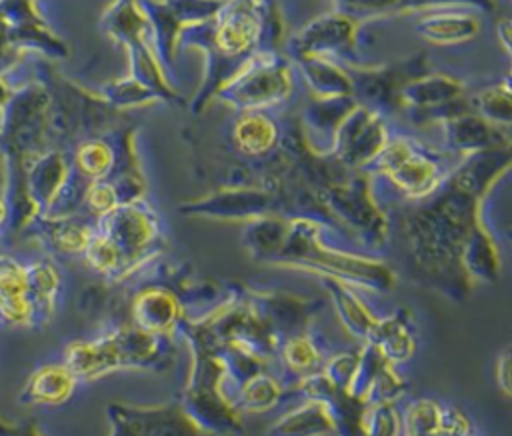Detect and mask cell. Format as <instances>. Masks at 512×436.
<instances>
[{
    "mask_svg": "<svg viewBox=\"0 0 512 436\" xmlns=\"http://www.w3.org/2000/svg\"><path fill=\"white\" fill-rule=\"evenodd\" d=\"M398 106L426 120L436 118L440 122L462 110H470L464 82L444 72H422L406 80L398 92Z\"/></svg>",
    "mask_w": 512,
    "mask_h": 436,
    "instance_id": "30bf717a",
    "label": "cell"
},
{
    "mask_svg": "<svg viewBox=\"0 0 512 436\" xmlns=\"http://www.w3.org/2000/svg\"><path fill=\"white\" fill-rule=\"evenodd\" d=\"M96 224H90L80 214L72 216H36L20 236L40 240L50 252L62 256L82 254L94 236Z\"/></svg>",
    "mask_w": 512,
    "mask_h": 436,
    "instance_id": "5bb4252c",
    "label": "cell"
},
{
    "mask_svg": "<svg viewBox=\"0 0 512 436\" xmlns=\"http://www.w3.org/2000/svg\"><path fill=\"white\" fill-rule=\"evenodd\" d=\"M362 428L364 436H400V416L392 404H368Z\"/></svg>",
    "mask_w": 512,
    "mask_h": 436,
    "instance_id": "83f0119b",
    "label": "cell"
},
{
    "mask_svg": "<svg viewBox=\"0 0 512 436\" xmlns=\"http://www.w3.org/2000/svg\"><path fill=\"white\" fill-rule=\"evenodd\" d=\"M366 170L386 176L404 196L414 200L430 198L450 174L434 152L404 136L388 138Z\"/></svg>",
    "mask_w": 512,
    "mask_h": 436,
    "instance_id": "8992f818",
    "label": "cell"
},
{
    "mask_svg": "<svg viewBox=\"0 0 512 436\" xmlns=\"http://www.w3.org/2000/svg\"><path fill=\"white\" fill-rule=\"evenodd\" d=\"M128 138V132L120 134V144L112 142V138L104 134L80 138L72 144V148H68L72 168L88 182L112 178Z\"/></svg>",
    "mask_w": 512,
    "mask_h": 436,
    "instance_id": "e0dca14e",
    "label": "cell"
},
{
    "mask_svg": "<svg viewBox=\"0 0 512 436\" xmlns=\"http://www.w3.org/2000/svg\"><path fill=\"white\" fill-rule=\"evenodd\" d=\"M350 76L352 98L380 114L392 112L398 106V92L406 80L426 72L424 60L418 56L390 66L364 68L350 62H340Z\"/></svg>",
    "mask_w": 512,
    "mask_h": 436,
    "instance_id": "8fae6325",
    "label": "cell"
},
{
    "mask_svg": "<svg viewBox=\"0 0 512 436\" xmlns=\"http://www.w3.org/2000/svg\"><path fill=\"white\" fill-rule=\"evenodd\" d=\"M294 68L278 50H260L226 80L214 100L236 112H268L292 96Z\"/></svg>",
    "mask_w": 512,
    "mask_h": 436,
    "instance_id": "277c9868",
    "label": "cell"
},
{
    "mask_svg": "<svg viewBox=\"0 0 512 436\" xmlns=\"http://www.w3.org/2000/svg\"><path fill=\"white\" fill-rule=\"evenodd\" d=\"M26 294V266L16 258L0 254V302L22 298Z\"/></svg>",
    "mask_w": 512,
    "mask_h": 436,
    "instance_id": "f1b7e54d",
    "label": "cell"
},
{
    "mask_svg": "<svg viewBox=\"0 0 512 436\" xmlns=\"http://www.w3.org/2000/svg\"><path fill=\"white\" fill-rule=\"evenodd\" d=\"M62 288L60 270L52 260H36L26 264V294L34 312V326L46 324L56 306Z\"/></svg>",
    "mask_w": 512,
    "mask_h": 436,
    "instance_id": "44dd1931",
    "label": "cell"
},
{
    "mask_svg": "<svg viewBox=\"0 0 512 436\" xmlns=\"http://www.w3.org/2000/svg\"><path fill=\"white\" fill-rule=\"evenodd\" d=\"M282 20L270 0H224L218 14L186 26L178 46L198 48L206 56V72L192 100V110L214 100L218 88L260 50H278Z\"/></svg>",
    "mask_w": 512,
    "mask_h": 436,
    "instance_id": "6da1fadb",
    "label": "cell"
},
{
    "mask_svg": "<svg viewBox=\"0 0 512 436\" xmlns=\"http://www.w3.org/2000/svg\"><path fill=\"white\" fill-rule=\"evenodd\" d=\"M132 316L134 322L142 328V332H164L172 328L178 320V300L168 288H146L134 298Z\"/></svg>",
    "mask_w": 512,
    "mask_h": 436,
    "instance_id": "7402d4cb",
    "label": "cell"
},
{
    "mask_svg": "<svg viewBox=\"0 0 512 436\" xmlns=\"http://www.w3.org/2000/svg\"><path fill=\"white\" fill-rule=\"evenodd\" d=\"M0 436H44L34 420L16 422L0 414Z\"/></svg>",
    "mask_w": 512,
    "mask_h": 436,
    "instance_id": "4dcf8cb0",
    "label": "cell"
},
{
    "mask_svg": "<svg viewBox=\"0 0 512 436\" xmlns=\"http://www.w3.org/2000/svg\"><path fill=\"white\" fill-rule=\"evenodd\" d=\"M98 96L112 108V110H130L148 106L152 102H158L160 98L142 82H138L132 76L108 82L98 88Z\"/></svg>",
    "mask_w": 512,
    "mask_h": 436,
    "instance_id": "484cf974",
    "label": "cell"
},
{
    "mask_svg": "<svg viewBox=\"0 0 512 436\" xmlns=\"http://www.w3.org/2000/svg\"><path fill=\"white\" fill-rule=\"evenodd\" d=\"M6 218H8V208H6V200H4V196L0 192V228L6 226Z\"/></svg>",
    "mask_w": 512,
    "mask_h": 436,
    "instance_id": "e575fe53",
    "label": "cell"
},
{
    "mask_svg": "<svg viewBox=\"0 0 512 436\" xmlns=\"http://www.w3.org/2000/svg\"><path fill=\"white\" fill-rule=\"evenodd\" d=\"M500 386L502 390L508 394V354H502V360H500Z\"/></svg>",
    "mask_w": 512,
    "mask_h": 436,
    "instance_id": "d6a6232c",
    "label": "cell"
},
{
    "mask_svg": "<svg viewBox=\"0 0 512 436\" xmlns=\"http://www.w3.org/2000/svg\"><path fill=\"white\" fill-rule=\"evenodd\" d=\"M334 434V420L324 400L312 398L306 404L278 418L268 436H326Z\"/></svg>",
    "mask_w": 512,
    "mask_h": 436,
    "instance_id": "603a6c76",
    "label": "cell"
},
{
    "mask_svg": "<svg viewBox=\"0 0 512 436\" xmlns=\"http://www.w3.org/2000/svg\"><path fill=\"white\" fill-rule=\"evenodd\" d=\"M360 24L340 12H326L306 26H302L296 34L286 42L288 60H304V58H328L334 62H348L356 46Z\"/></svg>",
    "mask_w": 512,
    "mask_h": 436,
    "instance_id": "ba28073f",
    "label": "cell"
},
{
    "mask_svg": "<svg viewBox=\"0 0 512 436\" xmlns=\"http://www.w3.org/2000/svg\"><path fill=\"white\" fill-rule=\"evenodd\" d=\"M440 124L444 130L446 146L462 156L508 146L506 128L490 124L472 110H462L454 116H448Z\"/></svg>",
    "mask_w": 512,
    "mask_h": 436,
    "instance_id": "9a60e30c",
    "label": "cell"
},
{
    "mask_svg": "<svg viewBox=\"0 0 512 436\" xmlns=\"http://www.w3.org/2000/svg\"><path fill=\"white\" fill-rule=\"evenodd\" d=\"M388 138L384 114L356 104L338 124L328 154L344 166L366 168L384 148Z\"/></svg>",
    "mask_w": 512,
    "mask_h": 436,
    "instance_id": "9c48e42d",
    "label": "cell"
},
{
    "mask_svg": "<svg viewBox=\"0 0 512 436\" xmlns=\"http://www.w3.org/2000/svg\"><path fill=\"white\" fill-rule=\"evenodd\" d=\"M446 436H474V432H470V434H446Z\"/></svg>",
    "mask_w": 512,
    "mask_h": 436,
    "instance_id": "d590c367",
    "label": "cell"
},
{
    "mask_svg": "<svg viewBox=\"0 0 512 436\" xmlns=\"http://www.w3.org/2000/svg\"><path fill=\"white\" fill-rule=\"evenodd\" d=\"M188 214L224 218V220H256L264 216H276L278 198L272 190L258 188H232L210 194L202 200L184 206Z\"/></svg>",
    "mask_w": 512,
    "mask_h": 436,
    "instance_id": "4fadbf2b",
    "label": "cell"
},
{
    "mask_svg": "<svg viewBox=\"0 0 512 436\" xmlns=\"http://www.w3.org/2000/svg\"><path fill=\"white\" fill-rule=\"evenodd\" d=\"M76 376L62 364L38 366L26 380L18 400L28 406H60L70 400L76 388Z\"/></svg>",
    "mask_w": 512,
    "mask_h": 436,
    "instance_id": "d6986e66",
    "label": "cell"
},
{
    "mask_svg": "<svg viewBox=\"0 0 512 436\" xmlns=\"http://www.w3.org/2000/svg\"><path fill=\"white\" fill-rule=\"evenodd\" d=\"M468 106L480 118L488 120L494 126H500V128L508 130L510 114H512L508 78H504V80L468 96Z\"/></svg>",
    "mask_w": 512,
    "mask_h": 436,
    "instance_id": "d4e9b609",
    "label": "cell"
},
{
    "mask_svg": "<svg viewBox=\"0 0 512 436\" xmlns=\"http://www.w3.org/2000/svg\"><path fill=\"white\" fill-rule=\"evenodd\" d=\"M292 64L298 68V72L302 74L310 92L318 100L352 96L350 76L340 62H334L328 58H304V60H296Z\"/></svg>",
    "mask_w": 512,
    "mask_h": 436,
    "instance_id": "cb8c5ba5",
    "label": "cell"
},
{
    "mask_svg": "<svg viewBox=\"0 0 512 436\" xmlns=\"http://www.w3.org/2000/svg\"><path fill=\"white\" fill-rule=\"evenodd\" d=\"M140 4L152 24L160 60L168 68L178 50L180 32L214 18L224 0H140Z\"/></svg>",
    "mask_w": 512,
    "mask_h": 436,
    "instance_id": "7c38bea8",
    "label": "cell"
},
{
    "mask_svg": "<svg viewBox=\"0 0 512 436\" xmlns=\"http://www.w3.org/2000/svg\"><path fill=\"white\" fill-rule=\"evenodd\" d=\"M38 0H0V74L6 76L28 52L56 62L70 56L68 44L52 30Z\"/></svg>",
    "mask_w": 512,
    "mask_h": 436,
    "instance_id": "5b68a950",
    "label": "cell"
},
{
    "mask_svg": "<svg viewBox=\"0 0 512 436\" xmlns=\"http://www.w3.org/2000/svg\"><path fill=\"white\" fill-rule=\"evenodd\" d=\"M286 362L294 372H302V370H310L314 368L320 358H318V350L314 348V344L308 338H292L286 348Z\"/></svg>",
    "mask_w": 512,
    "mask_h": 436,
    "instance_id": "f546056e",
    "label": "cell"
},
{
    "mask_svg": "<svg viewBox=\"0 0 512 436\" xmlns=\"http://www.w3.org/2000/svg\"><path fill=\"white\" fill-rule=\"evenodd\" d=\"M480 20L464 8H436L420 12L416 20L418 34L436 46H456L472 40L480 32Z\"/></svg>",
    "mask_w": 512,
    "mask_h": 436,
    "instance_id": "ac0fdd59",
    "label": "cell"
},
{
    "mask_svg": "<svg viewBox=\"0 0 512 436\" xmlns=\"http://www.w3.org/2000/svg\"><path fill=\"white\" fill-rule=\"evenodd\" d=\"M100 24L112 40L126 48L132 78L148 86L160 100H180V94L172 86L166 66L160 60L154 30L140 0H114L102 14Z\"/></svg>",
    "mask_w": 512,
    "mask_h": 436,
    "instance_id": "3957f363",
    "label": "cell"
},
{
    "mask_svg": "<svg viewBox=\"0 0 512 436\" xmlns=\"http://www.w3.org/2000/svg\"><path fill=\"white\" fill-rule=\"evenodd\" d=\"M496 36L502 44V48L506 50V54H510V20L508 18H502L496 26Z\"/></svg>",
    "mask_w": 512,
    "mask_h": 436,
    "instance_id": "1f68e13d",
    "label": "cell"
},
{
    "mask_svg": "<svg viewBox=\"0 0 512 436\" xmlns=\"http://www.w3.org/2000/svg\"><path fill=\"white\" fill-rule=\"evenodd\" d=\"M282 138V130L274 116L264 110L238 112L232 124V142L236 150L250 158L270 154Z\"/></svg>",
    "mask_w": 512,
    "mask_h": 436,
    "instance_id": "ffe728a7",
    "label": "cell"
},
{
    "mask_svg": "<svg viewBox=\"0 0 512 436\" xmlns=\"http://www.w3.org/2000/svg\"><path fill=\"white\" fill-rule=\"evenodd\" d=\"M96 232L106 236L122 254L128 274L146 262L152 244L160 236L154 210L142 198L124 202L96 220Z\"/></svg>",
    "mask_w": 512,
    "mask_h": 436,
    "instance_id": "52a82bcc",
    "label": "cell"
},
{
    "mask_svg": "<svg viewBox=\"0 0 512 436\" xmlns=\"http://www.w3.org/2000/svg\"><path fill=\"white\" fill-rule=\"evenodd\" d=\"M280 392H282V388L278 386L276 380H272L264 374H258L244 382L242 392H240V406L246 410H256V412L268 410L278 402Z\"/></svg>",
    "mask_w": 512,
    "mask_h": 436,
    "instance_id": "4316f807",
    "label": "cell"
},
{
    "mask_svg": "<svg viewBox=\"0 0 512 436\" xmlns=\"http://www.w3.org/2000/svg\"><path fill=\"white\" fill-rule=\"evenodd\" d=\"M270 262L314 270L326 278L374 290H386L392 284L386 264L326 246L320 238V224L304 216L286 220L284 238Z\"/></svg>",
    "mask_w": 512,
    "mask_h": 436,
    "instance_id": "7a4b0ae2",
    "label": "cell"
},
{
    "mask_svg": "<svg viewBox=\"0 0 512 436\" xmlns=\"http://www.w3.org/2000/svg\"><path fill=\"white\" fill-rule=\"evenodd\" d=\"M470 432H474V428L464 412L428 398L412 402L406 408L404 418H400L402 436H446Z\"/></svg>",
    "mask_w": 512,
    "mask_h": 436,
    "instance_id": "2e32d148",
    "label": "cell"
},
{
    "mask_svg": "<svg viewBox=\"0 0 512 436\" xmlns=\"http://www.w3.org/2000/svg\"><path fill=\"white\" fill-rule=\"evenodd\" d=\"M12 90H14V88L6 82V76H2V74H0V110H2V106L8 102V98H10Z\"/></svg>",
    "mask_w": 512,
    "mask_h": 436,
    "instance_id": "836d02e7",
    "label": "cell"
}]
</instances>
